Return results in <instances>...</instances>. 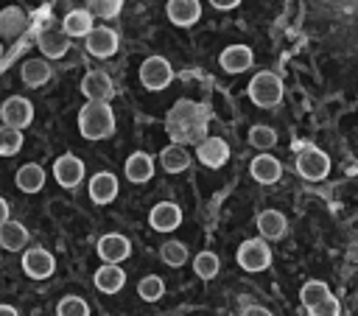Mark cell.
Returning <instances> with one entry per match:
<instances>
[{"label": "cell", "mask_w": 358, "mask_h": 316, "mask_svg": "<svg viewBox=\"0 0 358 316\" xmlns=\"http://www.w3.org/2000/svg\"><path fill=\"white\" fill-rule=\"evenodd\" d=\"M126 179L134 182V185H143L154 176V159L145 154V151H134L129 159H126Z\"/></svg>", "instance_id": "obj_21"}, {"label": "cell", "mask_w": 358, "mask_h": 316, "mask_svg": "<svg viewBox=\"0 0 358 316\" xmlns=\"http://www.w3.org/2000/svg\"><path fill=\"white\" fill-rule=\"evenodd\" d=\"M249 143H252L255 148H260V151H268V148L277 145V131H274L271 126L257 123V126L249 129Z\"/></svg>", "instance_id": "obj_32"}, {"label": "cell", "mask_w": 358, "mask_h": 316, "mask_svg": "<svg viewBox=\"0 0 358 316\" xmlns=\"http://www.w3.org/2000/svg\"><path fill=\"white\" fill-rule=\"evenodd\" d=\"M81 92H84L87 101H109L115 95V87H112V78L103 70H90L81 78Z\"/></svg>", "instance_id": "obj_12"}, {"label": "cell", "mask_w": 358, "mask_h": 316, "mask_svg": "<svg viewBox=\"0 0 358 316\" xmlns=\"http://www.w3.org/2000/svg\"><path fill=\"white\" fill-rule=\"evenodd\" d=\"M53 268H56V260H53V254L48 249L34 246V249H25L22 252V271L31 280H45V277L53 274Z\"/></svg>", "instance_id": "obj_9"}, {"label": "cell", "mask_w": 358, "mask_h": 316, "mask_svg": "<svg viewBox=\"0 0 358 316\" xmlns=\"http://www.w3.org/2000/svg\"><path fill=\"white\" fill-rule=\"evenodd\" d=\"M218 268H221V263H218V257H215L213 252H199V254L193 257V271H196L201 280H213V277L218 274Z\"/></svg>", "instance_id": "obj_33"}, {"label": "cell", "mask_w": 358, "mask_h": 316, "mask_svg": "<svg viewBox=\"0 0 358 316\" xmlns=\"http://www.w3.org/2000/svg\"><path fill=\"white\" fill-rule=\"evenodd\" d=\"M14 182H17V187H20L22 193H39L42 185H45V168L36 165V162H25V165L17 171Z\"/></svg>", "instance_id": "obj_24"}, {"label": "cell", "mask_w": 358, "mask_h": 316, "mask_svg": "<svg viewBox=\"0 0 358 316\" xmlns=\"http://www.w3.org/2000/svg\"><path fill=\"white\" fill-rule=\"evenodd\" d=\"M296 173L308 182H319L330 173V159L324 151L313 148V145H305L299 154H296Z\"/></svg>", "instance_id": "obj_5"}, {"label": "cell", "mask_w": 358, "mask_h": 316, "mask_svg": "<svg viewBox=\"0 0 358 316\" xmlns=\"http://www.w3.org/2000/svg\"><path fill=\"white\" fill-rule=\"evenodd\" d=\"M22 148V129L14 126H0V157H14Z\"/></svg>", "instance_id": "obj_30"}, {"label": "cell", "mask_w": 358, "mask_h": 316, "mask_svg": "<svg viewBox=\"0 0 358 316\" xmlns=\"http://www.w3.org/2000/svg\"><path fill=\"white\" fill-rule=\"evenodd\" d=\"M249 101L255 106H263V109L277 106L282 101V81H280V76L268 73V70L255 73L252 81H249Z\"/></svg>", "instance_id": "obj_3"}, {"label": "cell", "mask_w": 358, "mask_h": 316, "mask_svg": "<svg viewBox=\"0 0 358 316\" xmlns=\"http://www.w3.org/2000/svg\"><path fill=\"white\" fill-rule=\"evenodd\" d=\"M90 28H92V14H90V8H73V11H67L64 20H62V31H64L70 39H73V36H87Z\"/></svg>", "instance_id": "obj_26"}, {"label": "cell", "mask_w": 358, "mask_h": 316, "mask_svg": "<svg viewBox=\"0 0 358 316\" xmlns=\"http://www.w3.org/2000/svg\"><path fill=\"white\" fill-rule=\"evenodd\" d=\"M115 196H117V176L109 171H98L90 179V199L95 204H109Z\"/></svg>", "instance_id": "obj_19"}, {"label": "cell", "mask_w": 358, "mask_h": 316, "mask_svg": "<svg viewBox=\"0 0 358 316\" xmlns=\"http://www.w3.org/2000/svg\"><path fill=\"white\" fill-rule=\"evenodd\" d=\"M53 176H56V182H59L62 187L73 190V187H78L81 179H84V162H81L76 154H62V157L53 162Z\"/></svg>", "instance_id": "obj_10"}, {"label": "cell", "mask_w": 358, "mask_h": 316, "mask_svg": "<svg viewBox=\"0 0 358 316\" xmlns=\"http://www.w3.org/2000/svg\"><path fill=\"white\" fill-rule=\"evenodd\" d=\"M252 62H255V53H252V48H246V45H229V48H224L221 56H218V64H221V70H227V73H246V70L252 67Z\"/></svg>", "instance_id": "obj_15"}, {"label": "cell", "mask_w": 358, "mask_h": 316, "mask_svg": "<svg viewBox=\"0 0 358 316\" xmlns=\"http://www.w3.org/2000/svg\"><path fill=\"white\" fill-rule=\"evenodd\" d=\"M0 316H20V313H17V308H11V305H3V302H0Z\"/></svg>", "instance_id": "obj_41"}, {"label": "cell", "mask_w": 358, "mask_h": 316, "mask_svg": "<svg viewBox=\"0 0 358 316\" xmlns=\"http://www.w3.org/2000/svg\"><path fill=\"white\" fill-rule=\"evenodd\" d=\"M92 282H95V288L103 291V294H117V291L126 285V274H123V268H120L117 263H106V266H101V268L95 271Z\"/></svg>", "instance_id": "obj_20"}, {"label": "cell", "mask_w": 358, "mask_h": 316, "mask_svg": "<svg viewBox=\"0 0 358 316\" xmlns=\"http://www.w3.org/2000/svg\"><path fill=\"white\" fill-rule=\"evenodd\" d=\"M25 25H28V20H25V11H22L20 6H6V8L0 11V34H3L6 39L20 36V34L25 31Z\"/></svg>", "instance_id": "obj_27"}, {"label": "cell", "mask_w": 358, "mask_h": 316, "mask_svg": "<svg viewBox=\"0 0 358 316\" xmlns=\"http://www.w3.org/2000/svg\"><path fill=\"white\" fill-rule=\"evenodd\" d=\"M8 213H11V210H8V201L0 196V224H3V221H8Z\"/></svg>", "instance_id": "obj_40"}, {"label": "cell", "mask_w": 358, "mask_h": 316, "mask_svg": "<svg viewBox=\"0 0 358 316\" xmlns=\"http://www.w3.org/2000/svg\"><path fill=\"white\" fill-rule=\"evenodd\" d=\"M324 296H330V288H327L322 280H310V282H305V285H302V291H299V302H302L305 308L319 305Z\"/></svg>", "instance_id": "obj_31"}, {"label": "cell", "mask_w": 358, "mask_h": 316, "mask_svg": "<svg viewBox=\"0 0 358 316\" xmlns=\"http://www.w3.org/2000/svg\"><path fill=\"white\" fill-rule=\"evenodd\" d=\"M123 11V0H90V14L101 20H112Z\"/></svg>", "instance_id": "obj_36"}, {"label": "cell", "mask_w": 358, "mask_h": 316, "mask_svg": "<svg viewBox=\"0 0 358 316\" xmlns=\"http://www.w3.org/2000/svg\"><path fill=\"white\" fill-rule=\"evenodd\" d=\"M84 39H87V53L95 59H109L117 50V34L106 25H92Z\"/></svg>", "instance_id": "obj_8"}, {"label": "cell", "mask_w": 358, "mask_h": 316, "mask_svg": "<svg viewBox=\"0 0 358 316\" xmlns=\"http://www.w3.org/2000/svg\"><path fill=\"white\" fill-rule=\"evenodd\" d=\"M159 165H162L168 173H179V171H185V168L190 165V154H187L185 145L171 143V145H165V148L159 151Z\"/></svg>", "instance_id": "obj_28"}, {"label": "cell", "mask_w": 358, "mask_h": 316, "mask_svg": "<svg viewBox=\"0 0 358 316\" xmlns=\"http://www.w3.org/2000/svg\"><path fill=\"white\" fill-rule=\"evenodd\" d=\"M36 45L45 59H62L70 50V36L62 28H45V31H39Z\"/></svg>", "instance_id": "obj_14"}, {"label": "cell", "mask_w": 358, "mask_h": 316, "mask_svg": "<svg viewBox=\"0 0 358 316\" xmlns=\"http://www.w3.org/2000/svg\"><path fill=\"white\" fill-rule=\"evenodd\" d=\"M28 243V229L20 221H3L0 224V249L20 252Z\"/></svg>", "instance_id": "obj_25"}, {"label": "cell", "mask_w": 358, "mask_h": 316, "mask_svg": "<svg viewBox=\"0 0 358 316\" xmlns=\"http://www.w3.org/2000/svg\"><path fill=\"white\" fill-rule=\"evenodd\" d=\"M159 257H162L165 266L179 268V266H185V260H187V246L179 243V240H165V243L159 246Z\"/></svg>", "instance_id": "obj_29"}, {"label": "cell", "mask_w": 358, "mask_h": 316, "mask_svg": "<svg viewBox=\"0 0 358 316\" xmlns=\"http://www.w3.org/2000/svg\"><path fill=\"white\" fill-rule=\"evenodd\" d=\"M98 254L103 263H123L129 254H131V243L126 235H117V232H109V235H101L98 240Z\"/></svg>", "instance_id": "obj_13"}, {"label": "cell", "mask_w": 358, "mask_h": 316, "mask_svg": "<svg viewBox=\"0 0 358 316\" xmlns=\"http://www.w3.org/2000/svg\"><path fill=\"white\" fill-rule=\"evenodd\" d=\"M268 263H271V252H268V243L263 238H252V240L241 243L238 266L243 271H263V268H268Z\"/></svg>", "instance_id": "obj_6"}, {"label": "cell", "mask_w": 358, "mask_h": 316, "mask_svg": "<svg viewBox=\"0 0 358 316\" xmlns=\"http://www.w3.org/2000/svg\"><path fill=\"white\" fill-rule=\"evenodd\" d=\"M0 120H3L6 126H14V129L31 126V120H34V106H31V101L22 98V95L6 98V101L0 103Z\"/></svg>", "instance_id": "obj_7"}, {"label": "cell", "mask_w": 358, "mask_h": 316, "mask_svg": "<svg viewBox=\"0 0 358 316\" xmlns=\"http://www.w3.org/2000/svg\"><path fill=\"white\" fill-rule=\"evenodd\" d=\"M210 6H213V8H218V11H229V8L241 6V0H210Z\"/></svg>", "instance_id": "obj_38"}, {"label": "cell", "mask_w": 358, "mask_h": 316, "mask_svg": "<svg viewBox=\"0 0 358 316\" xmlns=\"http://www.w3.org/2000/svg\"><path fill=\"white\" fill-rule=\"evenodd\" d=\"M165 14H168V20L173 25L187 28V25H193L201 17V3L199 0H168Z\"/></svg>", "instance_id": "obj_17"}, {"label": "cell", "mask_w": 358, "mask_h": 316, "mask_svg": "<svg viewBox=\"0 0 358 316\" xmlns=\"http://www.w3.org/2000/svg\"><path fill=\"white\" fill-rule=\"evenodd\" d=\"M137 294H140V299H145V302H157V299L165 294V282H162V277H157V274L143 277V280L137 282Z\"/></svg>", "instance_id": "obj_34"}, {"label": "cell", "mask_w": 358, "mask_h": 316, "mask_svg": "<svg viewBox=\"0 0 358 316\" xmlns=\"http://www.w3.org/2000/svg\"><path fill=\"white\" fill-rule=\"evenodd\" d=\"M241 316H271V313L266 308H260V305H249V308L241 310Z\"/></svg>", "instance_id": "obj_39"}, {"label": "cell", "mask_w": 358, "mask_h": 316, "mask_svg": "<svg viewBox=\"0 0 358 316\" xmlns=\"http://www.w3.org/2000/svg\"><path fill=\"white\" fill-rule=\"evenodd\" d=\"M0 56H3V45H0Z\"/></svg>", "instance_id": "obj_42"}, {"label": "cell", "mask_w": 358, "mask_h": 316, "mask_svg": "<svg viewBox=\"0 0 358 316\" xmlns=\"http://www.w3.org/2000/svg\"><path fill=\"white\" fill-rule=\"evenodd\" d=\"M196 157L207 168H221L229 159V145L221 137H201L196 143Z\"/></svg>", "instance_id": "obj_11"}, {"label": "cell", "mask_w": 358, "mask_h": 316, "mask_svg": "<svg viewBox=\"0 0 358 316\" xmlns=\"http://www.w3.org/2000/svg\"><path fill=\"white\" fill-rule=\"evenodd\" d=\"M56 316H90V305H87L81 296L67 294V296L59 299V305H56Z\"/></svg>", "instance_id": "obj_35"}, {"label": "cell", "mask_w": 358, "mask_h": 316, "mask_svg": "<svg viewBox=\"0 0 358 316\" xmlns=\"http://www.w3.org/2000/svg\"><path fill=\"white\" fill-rule=\"evenodd\" d=\"M50 64L45 59H25L22 67H20V76H22V84L25 87H42L50 81Z\"/></svg>", "instance_id": "obj_23"}, {"label": "cell", "mask_w": 358, "mask_h": 316, "mask_svg": "<svg viewBox=\"0 0 358 316\" xmlns=\"http://www.w3.org/2000/svg\"><path fill=\"white\" fill-rule=\"evenodd\" d=\"M285 227H288V221H285V215H282L280 210H263V213L257 215V229H260L263 240H277V238H282V235H285Z\"/></svg>", "instance_id": "obj_22"}, {"label": "cell", "mask_w": 358, "mask_h": 316, "mask_svg": "<svg viewBox=\"0 0 358 316\" xmlns=\"http://www.w3.org/2000/svg\"><path fill=\"white\" fill-rule=\"evenodd\" d=\"M173 81V67L165 56H148L143 64H140V84L151 92H159L165 89L168 84Z\"/></svg>", "instance_id": "obj_4"}, {"label": "cell", "mask_w": 358, "mask_h": 316, "mask_svg": "<svg viewBox=\"0 0 358 316\" xmlns=\"http://www.w3.org/2000/svg\"><path fill=\"white\" fill-rule=\"evenodd\" d=\"M78 131L87 140H103L115 131V112L109 101H87L78 109Z\"/></svg>", "instance_id": "obj_2"}, {"label": "cell", "mask_w": 358, "mask_h": 316, "mask_svg": "<svg viewBox=\"0 0 358 316\" xmlns=\"http://www.w3.org/2000/svg\"><path fill=\"white\" fill-rule=\"evenodd\" d=\"M308 313H310V316H341V308H338V302H336L333 296H324L319 305L308 308Z\"/></svg>", "instance_id": "obj_37"}, {"label": "cell", "mask_w": 358, "mask_h": 316, "mask_svg": "<svg viewBox=\"0 0 358 316\" xmlns=\"http://www.w3.org/2000/svg\"><path fill=\"white\" fill-rule=\"evenodd\" d=\"M165 131L171 137V143L187 145V143H199L207 131V109L196 101L179 98L165 117Z\"/></svg>", "instance_id": "obj_1"}, {"label": "cell", "mask_w": 358, "mask_h": 316, "mask_svg": "<svg viewBox=\"0 0 358 316\" xmlns=\"http://www.w3.org/2000/svg\"><path fill=\"white\" fill-rule=\"evenodd\" d=\"M148 224L157 229V232H171L182 224V210L173 204V201H159L151 207L148 213Z\"/></svg>", "instance_id": "obj_16"}, {"label": "cell", "mask_w": 358, "mask_h": 316, "mask_svg": "<svg viewBox=\"0 0 358 316\" xmlns=\"http://www.w3.org/2000/svg\"><path fill=\"white\" fill-rule=\"evenodd\" d=\"M249 173H252V179L260 182V185H274V182L282 176V165H280V159L271 157V154H257V157L252 159V165H249Z\"/></svg>", "instance_id": "obj_18"}]
</instances>
